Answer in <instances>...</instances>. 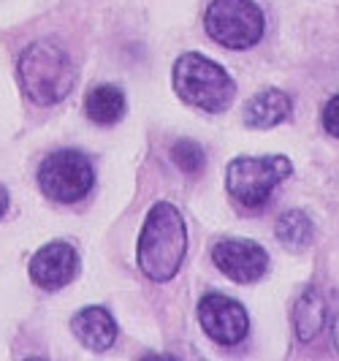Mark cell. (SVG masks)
Returning <instances> with one entry per match:
<instances>
[{
    "label": "cell",
    "mask_w": 339,
    "mask_h": 361,
    "mask_svg": "<svg viewBox=\"0 0 339 361\" xmlns=\"http://www.w3.org/2000/svg\"><path fill=\"white\" fill-rule=\"evenodd\" d=\"M185 253H187L185 217L174 204L158 201L149 209L142 234H139V247H136L139 269L152 283H168L182 269Z\"/></svg>",
    "instance_id": "cell-1"
},
{
    "label": "cell",
    "mask_w": 339,
    "mask_h": 361,
    "mask_svg": "<svg viewBox=\"0 0 339 361\" xmlns=\"http://www.w3.org/2000/svg\"><path fill=\"white\" fill-rule=\"evenodd\" d=\"M19 82L30 101L38 106H52L73 90L76 68L66 49L49 41H36L19 57Z\"/></svg>",
    "instance_id": "cell-2"
},
{
    "label": "cell",
    "mask_w": 339,
    "mask_h": 361,
    "mask_svg": "<svg viewBox=\"0 0 339 361\" xmlns=\"http://www.w3.org/2000/svg\"><path fill=\"white\" fill-rule=\"evenodd\" d=\"M171 82L187 106H196L209 114L226 111L236 95V82L228 76V71L198 52H185L179 57L174 63Z\"/></svg>",
    "instance_id": "cell-3"
},
{
    "label": "cell",
    "mask_w": 339,
    "mask_h": 361,
    "mask_svg": "<svg viewBox=\"0 0 339 361\" xmlns=\"http://www.w3.org/2000/svg\"><path fill=\"white\" fill-rule=\"evenodd\" d=\"M293 174V163L285 155H261V158H233L226 169V188L236 204L247 209H261L274 188Z\"/></svg>",
    "instance_id": "cell-4"
},
{
    "label": "cell",
    "mask_w": 339,
    "mask_h": 361,
    "mask_svg": "<svg viewBox=\"0 0 339 361\" xmlns=\"http://www.w3.org/2000/svg\"><path fill=\"white\" fill-rule=\"evenodd\" d=\"M204 30L220 47L242 52L264 38L266 19L252 0H212L204 14Z\"/></svg>",
    "instance_id": "cell-5"
},
{
    "label": "cell",
    "mask_w": 339,
    "mask_h": 361,
    "mask_svg": "<svg viewBox=\"0 0 339 361\" xmlns=\"http://www.w3.org/2000/svg\"><path fill=\"white\" fill-rule=\"evenodd\" d=\"M95 185V169L79 149H57L38 166V188L57 204H76L87 199Z\"/></svg>",
    "instance_id": "cell-6"
},
{
    "label": "cell",
    "mask_w": 339,
    "mask_h": 361,
    "mask_svg": "<svg viewBox=\"0 0 339 361\" xmlns=\"http://www.w3.org/2000/svg\"><path fill=\"white\" fill-rule=\"evenodd\" d=\"M198 321L204 334L223 348L245 343L250 334V315L236 299L226 293H207L198 302Z\"/></svg>",
    "instance_id": "cell-7"
},
{
    "label": "cell",
    "mask_w": 339,
    "mask_h": 361,
    "mask_svg": "<svg viewBox=\"0 0 339 361\" xmlns=\"http://www.w3.org/2000/svg\"><path fill=\"white\" fill-rule=\"evenodd\" d=\"M212 261L239 286L258 283L269 271V253L252 239H220L212 250Z\"/></svg>",
    "instance_id": "cell-8"
},
{
    "label": "cell",
    "mask_w": 339,
    "mask_h": 361,
    "mask_svg": "<svg viewBox=\"0 0 339 361\" xmlns=\"http://www.w3.org/2000/svg\"><path fill=\"white\" fill-rule=\"evenodd\" d=\"M79 274V253L68 242H49L30 258V280L44 290H60Z\"/></svg>",
    "instance_id": "cell-9"
},
{
    "label": "cell",
    "mask_w": 339,
    "mask_h": 361,
    "mask_svg": "<svg viewBox=\"0 0 339 361\" xmlns=\"http://www.w3.org/2000/svg\"><path fill=\"white\" fill-rule=\"evenodd\" d=\"M71 329L92 353H104L117 343V321L106 307H82L73 315Z\"/></svg>",
    "instance_id": "cell-10"
},
{
    "label": "cell",
    "mask_w": 339,
    "mask_h": 361,
    "mask_svg": "<svg viewBox=\"0 0 339 361\" xmlns=\"http://www.w3.org/2000/svg\"><path fill=\"white\" fill-rule=\"evenodd\" d=\"M293 111V98L285 90H261L245 104V126L252 130H269V128L285 123Z\"/></svg>",
    "instance_id": "cell-11"
},
{
    "label": "cell",
    "mask_w": 339,
    "mask_h": 361,
    "mask_svg": "<svg viewBox=\"0 0 339 361\" xmlns=\"http://www.w3.org/2000/svg\"><path fill=\"white\" fill-rule=\"evenodd\" d=\"M85 111L95 126H117L125 117V92L117 85H98L87 92Z\"/></svg>",
    "instance_id": "cell-12"
},
{
    "label": "cell",
    "mask_w": 339,
    "mask_h": 361,
    "mask_svg": "<svg viewBox=\"0 0 339 361\" xmlns=\"http://www.w3.org/2000/svg\"><path fill=\"white\" fill-rule=\"evenodd\" d=\"M312 236H315L312 220L302 209H288L277 220V239L290 253H304L312 245Z\"/></svg>",
    "instance_id": "cell-13"
},
{
    "label": "cell",
    "mask_w": 339,
    "mask_h": 361,
    "mask_svg": "<svg viewBox=\"0 0 339 361\" xmlns=\"http://www.w3.org/2000/svg\"><path fill=\"white\" fill-rule=\"evenodd\" d=\"M326 305L315 290H307L302 299L293 307V326H296V337L302 343H309L321 334V329L326 326Z\"/></svg>",
    "instance_id": "cell-14"
},
{
    "label": "cell",
    "mask_w": 339,
    "mask_h": 361,
    "mask_svg": "<svg viewBox=\"0 0 339 361\" xmlns=\"http://www.w3.org/2000/svg\"><path fill=\"white\" fill-rule=\"evenodd\" d=\"M171 161L177 163V169L182 174L198 177L204 171V166H207V155H204L201 145H196L193 139H179L171 147Z\"/></svg>",
    "instance_id": "cell-15"
},
{
    "label": "cell",
    "mask_w": 339,
    "mask_h": 361,
    "mask_svg": "<svg viewBox=\"0 0 339 361\" xmlns=\"http://www.w3.org/2000/svg\"><path fill=\"white\" fill-rule=\"evenodd\" d=\"M323 128H326V133L339 139V92L334 98H328V104L323 106Z\"/></svg>",
    "instance_id": "cell-16"
},
{
    "label": "cell",
    "mask_w": 339,
    "mask_h": 361,
    "mask_svg": "<svg viewBox=\"0 0 339 361\" xmlns=\"http://www.w3.org/2000/svg\"><path fill=\"white\" fill-rule=\"evenodd\" d=\"M8 204H11V196H8V190L0 185V220H3L6 212H8Z\"/></svg>",
    "instance_id": "cell-17"
},
{
    "label": "cell",
    "mask_w": 339,
    "mask_h": 361,
    "mask_svg": "<svg viewBox=\"0 0 339 361\" xmlns=\"http://www.w3.org/2000/svg\"><path fill=\"white\" fill-rule=\"evenodd\" d=\"M334 343H337V348H339V307L334 310Z\"/></svg>",
    "instance_id": "cell-18"
}]
</instances>
